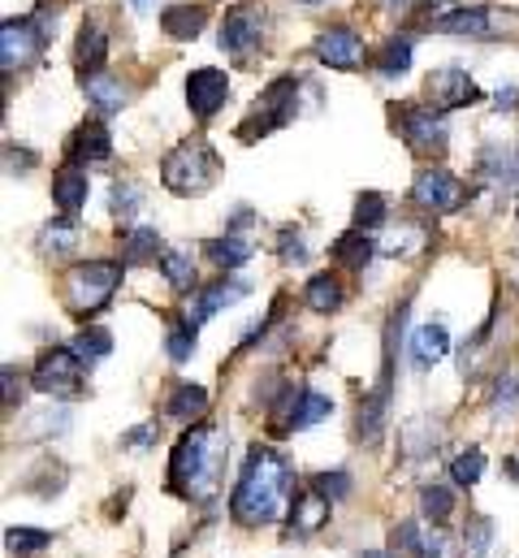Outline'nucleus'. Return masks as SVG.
<instances>
[{"label": "nucleus", "mask_w": 519, "mask_h": 558, "mask_svg": "<svg viewBox=\"0 0 519 558\" xmlns=\"http://www.w3.org/2000/svg\"><path fill=\"white\" fill-rule=\"evenodd\" d=\"M290 485H294V468L286 454H277L273 446H256L243 463V476L234 485V498H230V515L234 524L243 529H260V524H273L286 502H290Z\"/></svg>", "instance_id": "obj_1"}, {"label": "nucleus", "mask_w": 519, "mask_h": 558, "mask_svg": "<svg viewBox=\"0 0 519 558\" xmlns=\"http://www.w3.org/2000/svg\"><path fill=\"white\" fill-rule=\"evenodd\" d=\"M226 433L213 424H195L191 433L178 437L169 454V489L182 498H213L226 472Z\"/></svg>", "instance_id": "obj_2"}, {"label": "nucleus", "mask_w": 519, "mask_h": 558, "mask_svg": "<svg viewBox=\"0 0 519 558\" xmlns=\"http://www.w3.org/2000/svg\"><path fill=\"white\" fill-rule=\"evenodd\" d=\"M217 169H221V160L208 147V140H186L160 160V182L173 195H204L217 182Z\"/></svg>", "instance_id": "obj_3"}, {"label": "nucleus", "mask_w": 519, "mask_h": 558, "mask_svg": "<svg viewBox=\"0 0 519 558\" xmlns=\"http://www.w3.org/2000/svg\"><path fill=\"white\" fill-rule=\"evenodd\" d=\"M118 281H122V265H113V260L74 265L70 278H65V303H70V312L87 320L92 312H100V307L113 299Z\"/></svg>", "instance_id": "obj_4"}, {"label": "nucleus", "mask_w": 519, "mask_h": 558, "mask_svg": "<svg viewBox=\"0 0 519 558\" xmlns=\"http://www.w3.org/2000/svg\"><path fill=\"white\" fill-rule=\"evenodd\" d=\"M294 109H299V78L286 74V78H273L264 92H260L252 118L239 126V140H256V135H268L286 122H294Z\"/></svg>", "instance_id": "obj_5"}, {"label": "nucleus", "mask_w": 519, "mask_h": 558, "mask_svg": "<svg viewBox=\"0 0 519 558\" xmlns=\"http://www.w3.org/2000/svg\"><path fill=\"white\" fill-rule=\"evenodd\" d=\"M48 44V13H35V17H9L0 26V65L4 74L13 70H26Z\"/></svg>", "instance_id": "obj_6"}, {"label": "nucleus", "mask_w": 519, "mask_h": 558, "mask_svg": "<svg viewBox=\"0 0 519 558\" xmlns=\"http://www.w3.org/2000/svg\"><path fill=\"white\" fill-rule=\"evenodd\" d=\"M35 390L52 399H79L83 395V360L74 347H52L35 364Z\"/></svg>", "instance_id": "obj_7"}, {"label": "nucleus", "mask_w": 519, "mask_h": 558, "mask_svg": "<svg viewBox=\"0 0 519 558\" xmlns=\"http://www.w3.org/2000/svg\"><path fill=\"white\" fill-rule=\"evenodd\" d=\"M260 39H264V9H260L256 0L234 4V9L221 17V39H217V44H221V52H226V57L243 61Z\"/></svg>", "instance_id": "obj_8"}, {"label": "nucleus", "mask_w": 519, "mask_h": 558, "mask_svg": "<svg viewBox=\"0 0 519 558\" xmlns=\"http://www.w3.org/2000/svg\"><path fill=\"white\" fill-rule=\"evenodd\" d=\"M394 126H398V135L407 140V147H411V151H442V147H446V122H442L433 109H420V105H398Z\"/></svg>", "instance_id": "obj_9"}, {"label": "nucleus", "mask_w": 519, "mask_h": 558, "mask_svg": "<svg viewBox=\"0 0 519 558\" xmlns=\"http://www.w3.org/2000/svg\"><path fill=\"white\" fill-rule=\"evenodd\" d=\"M411 199L420 208H433V213H455L463 204V182L446 169H420V178L411 186Z\"/></svg>", "instance_id": "obj_10"}, {"label": "nucleus", "mask_w": 519, "mask_h": 558, "mask_svg": "<svg viewBox=\"0 0 519 558\" xmlns=\"http://www.w3.org/2000/svg\"><path fill=\"white\" fill-rule=\"evenodd\" d=\"M424 92H429V100H433L437 113H450V109H463V105L481 100V87L463 70H433L429 83H424Z\"/></svg>", "instance_id": "obj_11"}, {"label": "nucleus", "mask_w": 519, "mask_h": 558, "mask_svg": "<svg viewBox=\"0 0 519 558\" xmlns=\"http://www.w3.org/2000/svg\"><path fill=\"white\" fill-rule=\"evenodd\" d=\"M226 96H230V78L221 74V70H191L186 74V105H191V113L204 122V118H213L221 105H226Z\"/></svg>", "instance_id": "obj_12"}, {"label": "nucleus", "mask_w": 519, "mask_h": 558, "mask_svg": "<svg viewBox=\"0 0 519 558\" xmlns=\"http://www.w3.org/2000/svg\"><path fill=\"white\" fill-rule=\"evenodd\" d=\"M316 61H325L334 70H355L364 61V39L351 26H329L316 35Z\"/></svg>", "instance_id": "obj_13"}, {"label": "nucleus", "mask_w": 519, "mask_h": 558, "mask_svg": "<svg viewBox=\"0 0 519 558\" xmlns=\"http://www.w3.org/2000/svg\"><path fill=\"white\" fill-rule=\"evenodd\" d=\"M334 416V399L316 395V390H290V408L281 416V433H299V428H312L321 420Z\"/></svg>", "instance_id": "obj_14"}, {"label": "nucleus", "mask_w": 519, "mask_h": 558, "mask_svg": "<svg viewBox=\"0 0 519 558\" xmlns=\"http://www.w3.org/2000/svg\"><path fill=\"white\" fill-rule=\"evenodd\" d=\"M70 160L74 165H100L113 156V140H109V126L105 122H83L74 135H70Z\"/></svg>", "instance_id": "obj_15"}, {"label": "nucleus", "mask_w": 519, "mask_h": 558, "mask_svg": "<svg viewBox=\"0 0 519 558\" xmlns=\"http://www.w3.org/2000/svg\"><path fill=\"white\" fill-rule=\"evenodd\" d=\"M429 26L442 31V35H472V39H485V35L494 31V17H490L485 4H463V9H455V13L433 17Z\"/></svg>", "instance_id": "obj_16"}, {"label": "nucleus", "mask_w": 519, "mask_h": 558, "mask_svg": "<svg viewBox=\"0 0 519 558\" xmlns=\"http://www.w3.org/2000/svg\"><path fill=\"white\" fill-rule=\"evenodd\" d=\"M329 507L316 489H299L290 502V537H312L321 524H329Z\"/></svg>", "instance_id": "obj_17"}, {"label": "nucleus", "mask_w": 519, "mask_h": 558, "mask_svg": "<svg viewBox=\"0 0 519 558\" xmlns=\"http://www.w3.org/2000/svg\"><path fill=\"white\" fill-rule=\"evenodd\" d=\"M248 294H252V286H248L243 278L213 281V286H208V290L195 299V307H191V316H186V320L200 329V325H204V320H208L217 307H230V303H239V299H248Z\"/></svg>", "instance_id": "obj_18"}, {"label": "nucleus", "mask_w": 519, "mask_h": 558, "mask_svg": "<svg viewBox=\"0 0 519 558\" xmlns=\"http://www.w3.org/2000/svg\"><path fill=\"white\" fill-rule=\"evenodd\" d=\"M446 351H450L446 325H420V329L411 333V368H415V373H429L437 360H446Z\"/></svg>", "instance_id": "obj_19"}, {"label": "nucleus", "mask_w": 519, "mask_h": 558, "mask_svg": "<svg viewBox=\"0 0 519 558\" xmlns=\"http://www.w3.org/2000/svg\"><path fill=\"white\" fill-rule=\"evenodd\" d=\"M83 92H87V100L100 109V118H113V113L126 109V87H122V78H113V74H105V70L83 74Z\"/></svg>", "instance_id": "obj_20"}, {"label": "nucleus", "mask_w": 519, "mask_h": 558, "mask_svg": "<svg viewBox=\"0 0 519 558\" xmlns=\"http://www.w3.org/2000/svg\"><path fill=\"white\" fill-rule=\"evenodd\" d=\"M87 169H61L57 178H52V199H57V208H61V217H79V208L87 204Z\"/></svg>", "instance_id": "obj_21"}, {"label": "nucleus", "mask_w": 519, "mask_h": 558, "mask_svg": "<svg viewBox=\"0 0 519 558\" xmlns=\"http://www.w3.org/2000/svg\"><path fill=\"white\" fill-rule=\"evenodd\" d=\"M329 256H334L338 265H347L351 274H364V269H369V260L377 256V243H373L364 230H347V234H338V239H334Z\"/></svg>", "instance_id": "obj_22"}, {"label": "nucleus", "mask_w": 519, "mask_h": 558, "mask_svg": "<svg viewBox=\"0 0 519 558\" xmlns=\"http://www.w3.org/2000/svg\"><path fill=\"white\" fill-rule=\"evenodd\" d=\"M204 22H208V9L204 4H169L160 13V31L169 39H195L204 31Z\"/></svg>", "instance_id": "obj_23"}, {"label": "nucleus", "mask_w": 519, "mask_h": 558, "mask_svg": "<svg viewBox=\"0 0 519 558\" xmlns=\"http://www.w3.org/2000/svg\"><path fill=\"white\" fill-rule=\"evenodd\" d=\"M105 57H109V35H105V26H100V22H83L79 48H74V65H79L83 74H96V70L105 65Z\"/></svg>", "instance_id": "obj_24"}, {"label": "nucleus", "mask_w": 519, "mask_h": 558, "mask_svg": "<svg viewBox=\"0 0 519 558\" xmlns=\"http://www.w3.org/2000/svg\"><path fill=\"white\" fill-rule=\"evenodd\" d=\"M481 178L494 186H519V151L511 147H485L481 151Z\"/></svg>", "instance_id": "obj_25"}, {"label": "nucleus", "mask_w": 519, "mask_h": 558, "mask_svg": "<svg viewBox=\"0 0 519 558\" xmlns=\"http://www.w3.org/2000/svg\"><path fill=\"white\" fill-rule=\"evenodd\" d=\"M204 412H208V390H204V386H195V381L173 386V395H169V403H165V416L169 420H200Z\"/></svg>", "instance_id": "obj_26"}, {"label": "nucleus", "mask_w": 519, "mask_h": 558, "mask_svg": "<svg viewBox=\"0 0 519 558\" xmlns=\"http://www.w3.org/2000/svg\"><path fill=\"white\" fill-rule=\"evenodd\" d=\"M342 299H347L342 281L329 278V274H316V278L307 281V290H303V303H307L312 312H321V316L338 312V307H342Z\"/></svg>", "instance_id": "obj_27"}, {"label": "nucleus", "mask_w": 519, "mask_h": 558, "mask_svg": "<svg viewBox=\"0 0 519 558\" xmlns=\"http://www.w3.org/2000/svg\"><path fill=\"white\" fill-rule=\"evenodd\" d=\"M407 65H411V39L407 35H389L386 44H382V52L373 57V70L382 78H402Z\"/></svg>", "instance_id": "obj_28"}, {"label": "nucleus", "mask_w": 519, "mask_h": 558, "mask_svg": "<svg viewBox=\"0 0 519 558\" xmlns=\"http://www.w3.org/2000/svg\"><path fill=\"white\" fill-rule=\"evenodd\" d=\"M156 265H160V274L169 278V286H178V290L195 286V256H191V247H165Z\"/></svg>", "instance_id": "obj_29"}, {"label": "nucleus", "mask_w": 519, "mask_h": 558, "mask_svg": "<svg viewBox=\"0 0 519 558\" xmlns=\"http://www.w3.org/2000/svg\"><path fill=\"white\" fill-rule=\"evenodd\" d=\"M160 234L156 230H147V226H138V230H130L126 239H122V265H152V260H160Z\"/></svg>", "instance_id": "obj_30"}, {"label": "nucleus", "mask_w": 519, "mask_h": 558, "mask_svg": "<svg viewBox=\"0 0 519 558\" xmlns=\"http://www.w3.org/2000/svg\"><path fill=\"white\" fill-rule=\"evenodd\" d=\"M109 351H113V333H109L105 325H87V329L74 338V355H79L87 368H92V364H100Z\"/></svg>", "instance_id": "obj_31"}, {"label": "nucleus", "mask_w": 519, "mask_h": 558, "mask_svg": "<svg viewBox=\"0 0 519 558\" xmlns=\"http://www.w3.org/2000/svg\"><path fill=\"white\" fill-rule=\"evenodd\" d=\"M74 243H79V217H61V221L44 226V234H39V247L48 256H65Z\"/></svg>", "instance_id": "obj_32"}, {"label": "nucleus", "mask_w": 519, "mask_h": 558, "mask_svg": "<svg viewBox=\"0 0 519 558\" xmlns=\"http://www.w3.org/2000/svg\"><path fill=\"white\" fill-rule=\"evenodd\" d=\"M389 546H394V555L398 558H424V550H429V533H424L415 520H402V524L389 533Z\"/></svg>", "instance_id": "obj_33"}, {"label": "nucleus", "mask_w": 519, "mask_h": 558, "mask_svg": "<svg viewBox=\"0 0 519 558\" xmlns=\"http://www.w3.org/2000/svg\"><path fill=\"white\" fill-rule=\"evenodd\" d=\"M208 256H213L217 265H226V269H239V265L252 260V243L239 239V234H226V239H213V243H208Z\"/></svg>", "instance_id": "obj_34"}, {"label": "nucleus", "mask_w": 519, "mask_h": 558, "mask_svg": "<svg viewBox=\"0 0 519 558\" xmlns=\"http://www.w3.org/2000/svg\"><path fill=\"white\" fill-rule=\"evenodd\" d=\"M138 204H143V186H138L134 178H118L113 191H109V208H113V217L130 221V217L138 213Z\"/></svg>", "instance_id": "obj_35"}, {"label": "nucleus", "mask_w": 519, "mask_h": 558, "mask_svg": "<svg viewBox=\"0 0 519 558\" xmlns=\"http://www.w3.org/2000/svg\"><path fill=\"white\" fill-rule=\"evenodd\" d=\"M386 195H377V191H364L360 199H355V230H377V226H386Z\"/></svg>", "instance_id": "obj_36"}, {"label": "nucleus", "mask_w": 519, "mask_h": 558, "mask_svg": "<svg viewBox=\"0 0 519 558\" xmlns=\"http://www.w3.org/2000/svg\"><path fill=\"white\" fill-rule=\"evenodd\" d=\"M490 546H494V524L485 515L468 520V529H463V558H490Z\"/></svg>", "instance_id": "obj_37"}, {"label": "nucleus", "mask_w": 519, "mask_h": 558, "mask_svg": "<svg viewBox=\"0 0 519 558\" xmlns=\"http://www.w3.org/2000/svg\"><path fill=\"white\" fill-rule=\"evenodd\" d=\"M4 546H9L17 558H31V555H39V550L52 546V533H44V529H9Z\"/></svg>", "instance_id": "obj_38"}, {"label": "nucleus", "mask_w": 519, "mask_h": 558, "mask_svg": "<svg viewBox=\"0 0 519 558\" xmlns=\"http://www.w3.org/2000/svg\"><path fill=\"white\" fill-rule=\"evenodd\" d=\"M420 511H424L433 524H442V520H450V511H455V494H450L446 485H424V489H420Z\"/></svg>", "instance_id": "obj_39"}, {"label": "nucleus", "mask_w": 519, "mask_h": 558, "mask_svg": "<svg viewBox=\"0 0 519 558\" xmlns=\"http://www.w3.org/2000/svg\"><path fill=\"white\" fill-rule=\"evenodd\" d=\"M490 408H494V416H498V420H516L519 416V381H516V377H498V381H494Z\"/></svg>", "instance_id": "obj_40"}, {"label": "nucleus", "mask_w": 519, "mask_h": 558, "mask_svg": "<svg viewBox=\"0 0 519 558\" xmlns=\"http://www.w3.org/2000/svg\"><path fill=\"white\" fill-rule=\"evenodd\" d=\"M165 351H169V360H173V364H186V360L195 355V325H191V320L173 325V329H169V338H165Z\"/></svg>", "instance_id": "obj_41"}, {"label": "nucleus", "mask_w": 519, "mask_h": 558, "mask_svg": "<svg viewBox=\"0 0 519 558\" xmlns=\"http://www.w3.org/2000/svg\"><path fill=\"white\" fill-rule=\"evenodd\" d=\"M481 472H485V454L472 446V450H463L455 463H450V476H455V485H463V489H472L476 481H481Z\"/></svg>", "instance_id": "obj_42"}, {"label": "nucleus", "mask_w": 519, "mask_h": 558, "mask_svg": "<svg viewBox=\"0 0 519 558\" xmlns=\"http://www.w3.org/2000/svg\"><path fill=\"white\" fill-rule=\"evenodd\" d=\"M351 472H321V476H312V489L325 498V502H342L347 494H351Z\"/></svg>", "instance_id": "obj_43"}, {"label": "nucleus", "mask_w": 519, "mask_h": 558, "mask_svg": "<svg viewBox=\"0 0 519 558\" xmlns=\"http://www.w3.org/2000/svg\"><path fill=\"white\" fill-rule=\"evenodd\" d=\"M281 260H286V265H303V260H307L303 239H299V234H290V230L281 234Z\"/></svg>", "instance_id": "obj_44"}, {"label": "nucleus", "mask_w": 519, "mask_h": 558, "mask_svg": "<svg viewBox=\"0 0 519 558\" xmlns=\"http://www.w3.org/2000/svg\"><path fill=\"white\" fill-rule=\"evenodd\" d=\"M156 441V420L152 424H138V428H130L122 433V446H134V450H143V446H152Z\"/></svg>", "instance_id": "obj_45"}, {"label": "nucleus", "mask_w": 519, "mask_h": 558, "mask_svg": "<svg viewBox=\"0 0 519 558\" xmlns=\"http://www.w3.org/2000/svg\"><path fill=\"white\" fill-rule=\"evenodd\" d=\"M13 399H22V377L13 373V364H4V412H13Z\"/></svg>", "instance_id": "obj_46"}, {"label": "nucleus", "mask_w": 519, "mask_h": 558, "mask_svg": "<svg viewBox=\"0 0 519 558\" xmlns=\"http://www.w3.org/2000/svg\"><path fill=\"white\" fill-rule=\"evenodd\" d=\"M494 100H498V109L507 113V109H511V105H516V100H519V92H516V87H503V92H498Z\"/></svg>", "instance_id": "obj_47"}, {"label": "nucleus", "mask_w": 519, "mask_h": 558, "mask_svg": "<svg viewBox=\"0 0 519 558\" xmlns=\"http://www.w3.org/2000/svg\"><path fill=\"white\" fill-rule=\"evenodd\" d=\"M382 4H389V9H411V4H420V0H382Z\"/></svg>", "instance_id": "obj_48"}, {"label": "nucleus", "mask_w": 519, "mask_h": 558, "mask_svg": "<svg viewBox=\"0 0 519 558\" xmlns=\"http://www.w3.org/2000/svg\"><path fill=\"white\" fill-rule=\"evenodd\" d=\"M130 4H134V9H152L156 0H130Z\"/></svg>", "instance_id": "obj_49"}, {"label": "nucleus", "mask_w": 519, "mask_h": 558, "mask_svg": "<svg viewBox=\"0 0 519 558\" xmlns=\"http://www.w3.org/2000/svg\"><path fill=\"white\" fill-rule=\"evenodd\" d=\"M360 558H389V555H382V550H364Z\"/></svg>", "instance_id": "obj_50"}]
</instances>
